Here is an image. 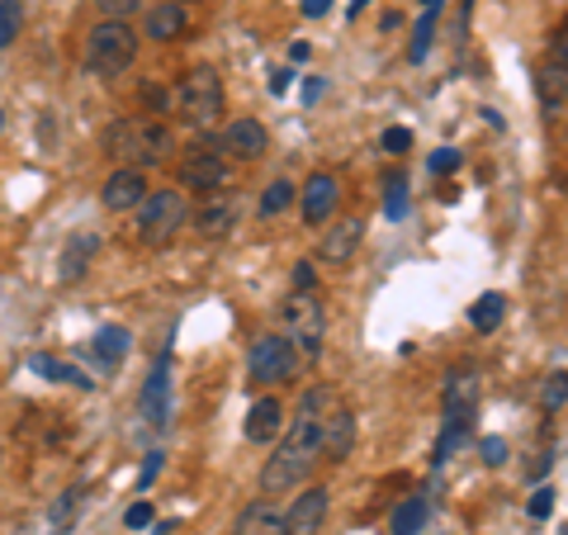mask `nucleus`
Here are the masks:
<instances>
[{
  "label": "nucleus",
  "instance_id": "obj_13",
  "mask_svg": "<svg viewBox=\"0 0 568 535\" xmlns=\"http://www.w3.org/2000/svg\"><path fill=\"white\" fill-rule=\"evenodd\" d=\"M219 152L233 157V162H261V157L271 152V133H265L261 119H233V123L223 129Z\"/></svg>",
  "mask_w": 568,
  "mask_h": 535
},
{
  "label": "nucleus",
  "instance_id": "obj_6",
  "mask_svg": "<svg viewBox=\"0 0 568 535\" xmlns=\"http://www.w3.org/2000/svg\"><path fill=\"white\" fill-rule=\"evenodd\" d=\"M284 336L294 342V351H304V355H317L327 342V309H323V299L317 294H290L284 299Z\"/></svg>",
  "mask_w": 568,
  "mask_h": 535
},
{
  "label": "nucleus",
  "instance_id": "obj_37",
  "mask_svg": "<svg viewBox=\"0 0 568 535\" xmlns=\"http://www.w3.org/2000/svg\"><path fill=\"white\" fill-rule=\"evenodd\" d=\"M407 148H413V133H407V129H384V152H407Z\"/></svg>",
  "mask_w": 568,
  "mask_h": 535
},
{
  "label": "nucleus",
  "instance_id": "obj_19",
  "mask_svg": "<svg viewBox=\"0 0 568 535\" xmlns=\"http://www.w3.org/2000/svg\"><path fill=\"white\" fill-rule=\"evenodd\" d=\"M284 432V403L280 398H256V407L246 413V422H242V436L252 441V445H265V441H275Z\"/></svg>",
  "mask_w": 568,
  "mask_h": 535
},
{
  "label": "nucleus",
  "instance_id": "obj_42",
  "mask_svg": "<svg viewBox=\"0 0 568 535\" xmlns=\"http://www.w3.org/2000/svg\"><path fill=\"white\" fill-rule=\"evenodd\" d=\"M422 6H446V0H422Z\"/></svg>",
  "mask_w": 568,
  "mask_h": 535
},
{
  "label": "nucleus",
  "instance_id": "obj_11",
  "mask_svg": "<svg viewBox=\"0 0 568 535\" xmlns=\"http://www.w3.org/2000/svg\"><path fill=\"white\" fill-rule=\"evenodd\" d=\"M294 204H298V213H304L308 228H323V223L336 219V204H342V181L327 175V171H313L308 181H304V190H298Z\"/></svg>",
  "mask_w": 568,
  "mask_h": 535
},
{
  "label": "nucleus",
  "instance_id": "obj_8",
  "mask_svg": "<svg viewBox=\"0 0 568 535\" xmlns=\"http://www.w3.org/2000/svg\"><path fill=\"white\" fill-rule=\"evenodd\" d=\"M294 370H298V351L290 336H280V332L256 336L252 351H246V374H252L256 384H284V380H294Z\"/></svg>",
  "mask_w": 568,
  "mask_h": 535
},
{
  "label": "nucleus",
  "instance_id": "obj_45",
  "mask_svg": "<svg viewBox=\"0 0 568 535\" xmlns=\"http://www.w3.org/2000/svg\"><path fill=\"white\" fill-rule=\"evenodd\" d=\"M0 119H6V114H0Z\"/></svg>",
  "mask_w": 568,
  "mask_h": 535
},
{
  "label": "nucleus",
  "instance_id": "obj_33",
  "mask_svg": "<svg viewBox=\"0 0 568 535\" xmlns=\"http://www.w3.org/2000/svg\"><path fill=\"white\" fill-rule=\"evenodd\" d=\"M455 171H459V152L455 148H440L432 157V175H455Z\"/></svg>",
  "mask_w": 568,
  "mask_h": 535
},
{
  "label": "nucleus",
  "instance_id": "obj_10",
  "mask_svg": "<svg viewBox=\"0 0 568 535\" xmlns=\"http://www.w3.org/2000/svg\"><path fill=\"white\" fill-rule=\"evenodd\" d=\"M227 185V157L219 148H190L181 157V190H194V194H213Z\"/></svg>",
  "mask_w": 568,
  "mask_h": 535
},
{
  "label": "nucleus",
  "instance_id": "obj_14",
  "mask_svg": "<svg viewBox=\"0 0 568 535\" xmlns=\"http://www.w3.org/2000/svg\"><path fill=\"white\" fill-rule=\"evenodd\" d=\"M361 238H365L361 213L332 219V223H323V246H317V256H323L327 265H346L355 252H361Z\"/></svg>",
  "mask_w": 568,
  "mask_h": 535
},
{
  "label": "nucleus",
  "instance_id": "obj_21",
  "mask_svg": "<svg viewBox=\"0 0 568 535\" xmlns=\"http://www.w3.org/2000/svg\"><path fill=\"white\" fill-rule=\"evenodd\" d=\"M233 535H284V512L275 503H252L237 516Z\"/></svg>",
  "mask_w": 568,
  "mask_h": 535
},
{
  "label": "nucleus",
  "instance_id": "obj_27",
  "mask_svg": "<svg viewBox=\"0 0 568 535\" xmlns=\"http://www.w3.org/2000/svg\"><path fill=\"white\" fill-rule=\"evenodd\" d=\"M33 370L43 374V380H58V384H77V388H95L91 384V374H81V370H71V365H62V361H48V355H39L33 361Z\"/></svg>",
  "mask_w": 568,
  "mask_h": 535
},
{
  "label": "nucleus",
  "instance_id": "obj_36",
  "mask_svg": "<svg viewBox=\"0 0 568 535\" xmlns=\"http://www.w3.org/2000/svg\"><path fill=\"white\" fill-rule=\"evenodd\" d=\"M313 280H317L313 261H298V265H294V294H313Z\"/></svg>",
  "mask_w": 568,
  "mask_h": 535
},
{
  "label": "nucleus",
  "instance_id": "obj_9",
  "mask_svg": "<svg viewBox=\"0 0 568 535\" xmlns=\"http://www.w3.org/2000/svg\"><path fill=\"white\" fill-rule=\"evenodd\" d=\"M237 219H242V204H237V194H227V190H213V194H204L200 209H190V223L204 242H223L227 233H237Z\"/></svg>",
  "mask_w": 568,
  "mask_h": 535
},
{
  "label": "nucleus",
  "instance_id": "obj_7",
  "mask_svg": "<svg viewBox=\"0 0 568 535\" xmlns=\"http://www.w3.org/2000/svg\"><path fill=\"white\" fill-rule=\"evenodd\" d=\"M351 445H355L351 407L336 398V388L317 384V451H323V460H346Z\"/></svg>",
  "mask_w": 568,
  "mask_h": 535
},
{
  "label": "nucleus",
  "instance_id": "obj_44",
  "mask_svg": "<svg viewBox=\"0 0 568 535\" xmlns=\"http://www.w3.org/2000/svg\"><path fill=\"white\" fill-rule=\"evenodd\" d=\"M175 6H185V0H175Z\"/></svg>",
  "mask_w": 568,
  "mask_h": 535
},
{
  "label": "nucleus",
  "instance_id": "obj_41",
  "mask_svg": "<svg viewBox=\"0 0 568 535\" xmlns=\"http://www.w3.org/2000/svg\"><path fill=\"white\" fill-rule=\"evenodd\" d=\"M317 95H323V77H308V85H304V100L313 104Z\"/></svg>",
  "mask_w": 568,
  "mask_h": 535
},
{
  "label": "nucleus",
  "instance_id": "obj_4",
  "mask_svg": "<svg viewBox=\"0 0 568 535\" xmlns=\"http://www.w3.org/2000/svg\"><path fill=\"white\" fill-rule=\"evenodd\" d=\"M138 58V33L129 20H100L85 39V67L95 77H123Z\"/></svg>",
  "mask_w": 568,
  "mask_h": 535
},
{
  "label": "nucleus",
  "instance_id": "obj_40",
  "mask_svg": "<svg viewBox=\"0 0 568 535\" xmlns=\"http://www.w3.org/2000/svg\"><path fill=\"white\" fill-rule=\"evenodd\" d=\"M290 81H294L290 71H275V77H271V91H275V95H284V91H290Z\"/></svg>",
  "mask_w": 568,
  "mask_h": 535
},
{
  "label": "nucleus",
  "instance_id": "obj_18",
  "mask_svg": "<svg viewBox=\"0 0 568 535\" xmlns=\"http://www.w3.org/2000/svg\"><path fill=\"white\" fill-rule=\"evenodd\" d=\"M142 200H148V175L133 171V166H119L110 181H104V190H100V204L110 209V213H129Z\"/></svg>",
  "mask_w": 568,
  "mask_h": 535
},
{
  "label": "nucleus",
  "instance_id": "obj_23",
  "mask_svg": "<svg viewBox=\"0 0 568 535\" xmlns=\"http://www.w3.org/2000/svg\"><path fill=\"white\" fill-rule=\"evenodd\" d=\"M426 516H432V503H426L422 493H413V497H403V503L394 507V522H388V531H394V535H417L426 526Z\"/></svg>",
  "mask_w": 568,
  "mask_h": 535
},
{
  "label": "nucleus",
  "instance_id": "obj_17",
  "mask_svg": "<svg viewBox=\"0 0 568 535\" xmlns=\"http://www.w3.org/2000/svg\"><path fill=\"white\" fill-rule=\"evenodd\" d=\"M95 252H100V233H91V228H77V233L62 242V252H58V280L77 284L85 271H91Z\"/></svg>",
  "mask_w": 568,
  "mask_h": 535
},
{
  "label": "nucleus",
  "instance_id": "obj_22",
  "mask_svg": "<svg viewBox=\"0 0 568 535\" xmlns=\"http://www.w3.org/2000/svg\"><path fill=\"white\" fill-rule=\"evenodd\" d=\"M294 200H298V185L290 181V175H275V181L261 190L256 213H261V219H280L284 209H294Z\"/></svg>",
  "mask_w": 568,
  "mask_h": 535
},
{
  "label": "nucleus",
  "instance_id": "obj_2",
  "mask_svg": "<svg viewBox=\"0 0 568 535\" xmlns=\"http://www.w3.org/2000/svg\"><path fill=\"white\" fill-rule=\"evenodd\" d=\"M104 152H110L119 166H133V171L166 166L175 157V133L162 119H114L110 129H104Z\"/></svg>",
  "mask_w": 568,
  "mask_h": 535
},
{
  "label": "nucleus",
  "instance_id": "obj_30",
  "mask_svg": "<svg viewBox=\"0 0 568 535\" xmlns=\"http://www.w3.org/2000/svg\"><path fill=\"white\" fill-rule=\"evenodd\" d=\"M564 384H568V380H564V370H555V374H549V380H545V388H540L545 413H559V407H564V394H568Z\"/></svg>",
  "mask_w": 568,
  "mask_h": 535
},
{
  "label": "nucleus",
  "instance_id": "obj_29",
  "mask_svg": "<svg viewBox=\"0 0 568 535\" xmlns=\"http://www.w3.org/2000/svg\"><path fill=\"white\" fill-rule=\"evenodd\" d=\"M24 29V6L20 0H0V52H6Z\"/></svg>",
  "mask_w": 568,
  "mask_h": 535
},
{
  "label": "nucleus",
  "instance_id": "obj_28",
  "mask_svg": "<svg viewBox=\"0 0 568 535\" xmlns=\"http://www.w3.org/2000/svg\"><path fill=\"white\" fill-rule=\"evenodd\" d=\"M384 219H407V181H403V171H394L384 181Z\"/></svg>",
  "mask_w": 568,
  "mask_h": 535
},
{
  "label": "nucleus",
  "instance_id": "obj_26",
  "mask_svg": "<svg viewBox=\"0 0 568 535\" xmlns=\"http://www.w3.org/2000/svg\"><path fill=\"white\" fill-rule=\"evenodd\" d=\"M436 20H440V6H426L422 20H417V29H413V48H407V58H413V62H426V52H432Z\"/></svg>",
  "mask_w": 568,
  "mask_h": 535
},
{
  "label": "nucleus",
  "instance_id": "obj_32",
  "mask_svg": "<svg viewBox=\"0 0 568 535\" xmlns=\"http://www.w3.org/2000/svg\"><path fill=\"white\" fill-rule=\"evenodd\" d=\"M138 6H142V0H95V10L104 14V20H129Z\"/></svg>",
  "mask_w": 568,
  "mask_h": 535
},
{
  "label": "nucleus",
  "instance_id": "obj_31",
  "mask_svg": "<svg viewBox=\"0 0 568 535\" xmlns=\"http://www.w3.org/2000/svg\"><path fill=\"white\" fill-rule=\"evenodd\" d=\"M555 497H559L555 488H549V484H540L536 493H530V503H526V512H530V516H536V522H545V516H549V512H555Z\"/></svg>",
  "mask_w": 568,
  "mask_h": 535
},
{
  "label": "nucleus",
  "instance_id": "obj_5",
  "mask_svg": "<svg viewBox=\"0 0 568 535\" xmlns=\"http://www.w3.org/2000/svg\"><path fill=\"white\" fill-rule=\"evenodd\" d=\"M190 223V194L185 190H148L138 204V238L148 246H166Z\"/></svg>",
  "mask_w": 568,
  "mask_h": 535
},
{
  "label": "nucleus",
  "instance_id": "obj_12",
  "mask_svg": "<svg viewBox=\"0 0 568 535\" xmlns=\"http://www.w3.org/2000/svg\"><path fill=\"white\" fill-rule=\"evenodd\" d=\"M564 100H568V39H564V33H555L549 62L540 67V104H545L549 123L564 119Z\"/></svg>",
  "mask_w": 568,
  "mask_h": 535
},
{
  "label": "nucleus",
  "instance_id": "obj_3",
  "mask_svg": "<svg viewBox=\"0 0 568 535\" xmlns=\"http://www.w3.org/2000/svg\"><path fill=\"white\" fill-rule=\"evenodd\" d=\"M171 104H175V114H181L185 123H194V129H213V123L223 119V110H227V91H223L219 67H209V62L190 67L181 77V85H175Z\"/></svg>",
  "mask_w": 568,
  "mask_h": 535
},
{
  "label": "nucleus",
  "instance_id": "obj_35",
  "mask_svg": "<svg viewBox=\"0 0 568 535\" xmlns=\"http://www.w3.org/2000/svg\"><path fill=\"white\" fill-rule=\"evenodd\" d=\"M123 526H129V531H142V526H152V503H133L129 512H123Z\"/></svg>",
  "mask_w": 568,
  "mask_h": 535
},
{
  "label": "nucleus",
  "instance_id": "obj_1",
  "mask_svg": "<svg viewBox=\"0 0 568 535\" xmlns=\"http://www.w3.org/2000/svg\"><path fill=\"white\" fill-rule=\"evenodd\" d=\"M317 460H323V451H317V388H308L304 403H298V413H294V422H290V432H284V441H280V451L265 460L261 493L298 488L317 470Z\"/></svg>",
  "mask_w": 568,
  "mask_h": 535
},
{
  "label": "nucleus",
  "instance_id": "obj_39",
  "mask_svg": "<svg viewBox=\"0 0 568 535\" xmlns=\"http://www.w3.org/2000/svg\"><path fill=\"white\" fill-rule=\"evenodd\" d=\"M327 10H332V0H304V14H308V20H323Z\"/></svg>",
  "mask_w": 568,
  "mask_h": 535
},
{
  "label": "nucleus",
  "instance_id": "obj_16",
  "mask_svg": "<svg viewBox=\"0 0 568 535\" xmlns=\"http://www.w3.org/2000/svg\"><path fill=\"white\" fill-rule=\"evenodd\" d=\"M327 507H332V493L327 488H304L284 512V535H317L327 522Z\"/></svg>",
  "mask_w": 568,
  "mask_h": 535
},
{
  "label": "nucleus",
  "instance_id": "obj_43",
  "mask_svg": "<svg viewBox=\"0 0 568 535\" xmlns=\"http://www.w3.org/2000/svg\"><path fill=\"white\" fill-rule=\"evenodd\" d=\"M361 6H369V0H355V14H361Z\"/></svg>",
  "mask_w": 568,
  "mask_h": 535
},
{
  "label": "nucleus",
  "instance_id": "obj_15",
  "mask_svg": "<svg viewBox=\"0 0 568 535\" xmlns=\"http://www.w3.org/2000/svg\"><path fill=\"white\" fill-rule=\"evenodd\" d=\"M142 417H148L156 432L171 426V355H156L148 384H142Z\"/></svg>",
  "mask_w": 568,
  "mask_h": 535
},
{
  "label": "nucleus",
  "instance_id": "obj_38",
  "mask_svg": "<svg viewBox=\"0 0 568 535\" xmlns=\"http://www.w3.org/2000/svg\"><path fill=\"white\" fill-rule=\"evenodd\" d=\"M156 474H162V455H156V451H152L148 460H142V474H138V484H142V488H148V484H152V478H156Z\"/></svg>",
  "mask_w": 568,
  "mask_h": 535
},
{
  "label": "nucleus",
  "instance_id": "obj_34",
  "mask_svg": "<svg viewBox=\"0 0 568 535\" xmlns=\"http://www.w3.org/2000/svg\"><path fill=\"white\" fill-rule=\"evenodd\" d=\"M478 451H484V465H507V441L503 436H488Z\"/></svg>",
  "mask_w": 568,
  "mask_h": 535
},
{
  "label": "nucleus",
  "instance_id": "obj_25",
  "mask_svg": "<svg viewBox=\"0 0 568 535\" xmlns=\"http://www.w3.org/2000/svg\"><path fill=\"white\" fill-rule=\"evenodd\" d=\"M503 313H507V299L497 294V290H488V294L469 309V323H474V332H484V336H488V332L503 327Z\"/></svg>",
  "mask_w": 568,
  "mask_h": 535
},
{
  "label": "nucleus",
  "instance_id": "obj_20",
  "mask_svg": "<svg viewBox=\"0 0 568 535\" xmlns=\"http://www.w3.org/2000/svg\"><path fill=\"white\" fill-rule=\"evenodd\" d=\"M185 24H190V14H185V6H175V0H162V6L148 10V39H152V43L181 39Z\"/></svg>",
  "mask_w": 568,
  "mask_h": 535
},
{
  "label": "nucleus",
  "instance_id": "obj_24",
  "mask_svg": "<svg viewBox=\"0 0 568 535\" xmlns=\"http://www.w3.org/2000/svg\"><path fill=\"white\" fill-rule=\"evenodd\" d=\"M123 351H129V332H123V327H100V332H95L91 355H95L100 370H114V365L123 361Z\"/></svg>",
  "mask_w": 568,
  "mask_h": 535
}]
</instances>
